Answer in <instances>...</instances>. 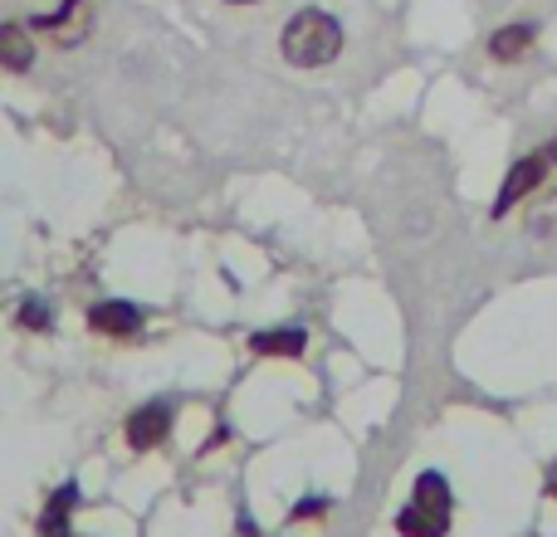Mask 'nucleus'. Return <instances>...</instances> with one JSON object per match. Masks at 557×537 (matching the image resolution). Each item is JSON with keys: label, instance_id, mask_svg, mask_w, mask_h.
<instances>
[{"label": "nucleus", "instance_id": "obj_1", "mask_svg": "<svg viewBox=\"0 0 557 537\" xmlns=\"http://www.w3.org/2000/svg\"><path fill=\"white\" fill-rule=\"evenodd\" d=\"M278 49H284V59L298 68H323V64H333L337 49H343V25H337L327 10H298L284 25Z\"/></svg>", "mask_w": 557, "mask_h": 537}, {"label": "nucleus", "instance_id": "obj_2", "mask_svg": "<svg viewBox=\"0 0 557 537\" xmlns=\"http://www.w3.org/2000/svg\"><path fill=\"white\" fill-rule=\"evenodd\" d=\"M396 528H401V537H445V528H450V484L441 474H421L416 503L401 509Z\"/></svg>", "mask_w": 557, "mask_h": 537}, {"label": "nucleus", "instance_id": "obj_3", "mask_svg": "<svg viewBox=\"0 0 557 537\" xmlns=\"http://www.w3.org/2000/svg\"><path fill=\"white\" fill-rule=\"evenodd\" d=\"M557 166V137L548 147H539V152H529L523 162H513V172L504 176V191H499V201H494V221H504V215L513 211V205L523 201L529 191H539L543 186V176H548Z\"/></svg>", "mask_w": 557, "mask_h": 537}, {"label": "nucleus", "instance_id": "obj_4", "mask_svg": "<svg viewBox=\"0 0 557 537\" xmlns=\"http://www.w3.org/2000/svg\"><path fill=\"white\" fill-rule=\"evenodd\" d=\"M166 430H172V405L152 401V405H143V411H133V421H127V445H133V450H157V445L166 440Z\"/></svg>", "mask_w": 557, "mask_h": 537}, {"label": "nucleus", "instance_id": "obj_5", "mask_svg": "<svg viewBox=\"0 0 557 537\" xmlns=\"http://www.w3.org/2000/svg\"><path fill=\"white\" fill-rule=\"evenodd\" d=\"M88 327L103 337H137L143 333V313L133 303H94L88 308Z\"/></svg>", "mask_w": 557, "mask_h": 537}, {"label": "nucleus", "instance_id": "obj_6", "mask_svg": "<svg viewBox=\"0 0 557 537\" xmlns=\"http://www.w3.org/2000/svg\"><path fill=\"white\" fill-rule=\"evenodd\" d=\"M74 503H78V489H74V484L54 489V499H49V503H45V513H39V533H45V537H69V519H74Z\"/></svg>", "mask_w": 557, "mask_h": 537}, {"label": "nucleus", "instance_id": "obj_7", "mask_svg": "<svg viewBox=\"0 0 557 537\" xmlns=\"http://www.w3.org/2000/svg\"><path fill=\"white\" fill-rule=\"evenodd\" d=\"M0 64L15 68V74L35 64V39L25 25H0Z\"/></svg>", "mask_w": 557, "mask_h": 537}, {"label": "nucleus", "instance_id": "obj_8", "mask_svg": "<svg viewBox=\"0 0 557 537\" xmlns=\"http://www.w3.org/2000/svg\"><path fill=\"white\" fill-rule=\"evenodd\" d=\"M304 342H308L304 327H274V333H255L250 337V347L260 357H298L304 352Z\"/></svg>", "mask_w": 557, "mask_h": 537}, {"label": "nucleus", "instance_id": "obj_9", "mask_svg": "<svg viewBox=\"0 0 557 537\" xmlns=\"http://www.w3.org/2000/svg\"><path fill=\"white\" fill-rule=\"evenodd\" d=\"M533 35H539L533 25H504V29H494L490 54L499 59V64H513V59H523V49L533 45Z\"/></svg>", "mask_w": 557, "mask_h": 537}, {"label": "nucleus", "instance_id": "obj_10", "mask_svg": "<svg viewBox=\"0 0 557 537\" xmlns=\"http://www.w3.org/2000/svg\"><path fill=\"white\" fill-rule=\"evenodd\" d=\"M529 235L539 245H557V196H548V201L529 215Z\"/></svg>", "mask_w": 557, "mask_h": 537}, {"label": "nucleus", "instance_id": "obj_11", "mask_svg": "<svg viewBox=\"0 0 557 537\" xmlns=\"http://www.w3.org/2000/svg\"><path fill=\"white\" fill-rule=\"evenodd\" d=\"M20 323L25 327H49V308L45 303H25L20 308Z\"/></svg>", "mask_w": 557, "mask_h": 537}, {"label": "nucleus", "instance_id": "obj_12", "mask_svg": "<svg viewBox=\"0 0 557 537\" xmlns=\"http://www.w3.org/2000/svg\"><path fill=\"white\" fill-rule=\"evenodd\" d=\"M308 513H323V499H308V503H298V509H294V519H308Z\"/></svg>", "mask_w": 557, "mask_h": 537}, {"label": "nucleus", "instance_id": "obj_13", "mask_svg": "<svg viewBox=\"0 0 557 537\" xmlns=\"http://www.w3.org/2000/svg\"><path fill=\"white\" fill-rule=\"evenodd\" d=\"M231 5H250V0H231Z\"/></svg>", "mask_w": 557, "mask_h": 537}]
</instances>
